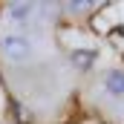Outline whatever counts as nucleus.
Masks as SVG:
<instances>
[{"label":"nucleus","mask_w":124,"mask_h":124,"mask_svg":"<svg viewBox=\"0 0 124 124\" xmlns=\"http://www.w3.org/2000/svg\"><path fill=\"white\" fill-rule=\"evenodd\" d=\"M0 52H3V58H9L12 63H26L35 55V40H32L29 32L3 29L0 32Z\"/></svg>","instance_id":"f257e3e1"},{"label":"nucleus","mask_w":124,"mask_h":124,"mask_svg":"<svg viewBox=\"0 0 124 124\" xmlns=\"http://www.w3.org/2000/svg\"><path fill=\"white\" fill-rule=\"evenodd\" d=\"M101 93L113 101H124V69L113 66L101 75Z\"/></svg>","instance_id":"f03ea898"},{"label":"nucleus","mask_w":124,"mask_h":124,"mask_svg":"<svg viewBox=\"0 0 124 124\" xmlns=\"http://www.w3.org/2000/svg\"><path fill=\"white\" fill-rule=\"evenodd\" d=\"M6 17L12 23H29L32 17H35V6L32 3H12L9 12H6Z\"/></svg>","instance_id":"7ed1b4c3"},{"label":"nucleus","mask_w":124,"mask_h":124,"mask_svg":"<svg viewBox=\"0 0 124 124\" xmlns=\"http://www.w3.org/2000/svg\"><path fill=\"white\" fill-rule=\"evenodd\" d=\"M61 38L66 40V43H69V46H75V49H81V52L93 46V40H90V38H87L84 32H75V29H63V32H61Z\"/></svg>","instance_id":"20e7f679"},{"label":"nucleus","mask_w":124,"mask_h":124,"mask_svg":"<svg viewBox=\"0 0 124 124\" xmlns=\"http://www.w3.org/2000/svg\"><path fill=\"white\" fill-rule=\"evenodd\" d=\"M72 61H75V66H90V61H93V52H90V49L75 52V55H72Z\"/></svg>","instance_id":"39448f33"},{"label":"nucleus","mask_w":124,"mask_h":124,"mask_svg":"<svg viewBox=\"0 0 124 124\" xmlns=\"http://www.w3.org/2000/svg\"><path fill=\"white\" fill-rule=\"evenodd\" d=\"M0 101H3V95H0Z\"/></svg>","instance_id":"423d86ee"}]
</instances>
